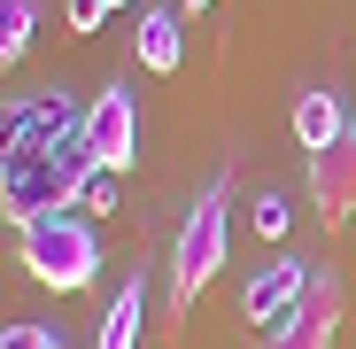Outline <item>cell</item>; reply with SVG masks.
Returning a JSON list of instances; mask_svg holds the SVG:
<instances>
[{
    "label": "cell",
    "mask_w": 356,
    "mask_h": 349,
    "mask_svg": "<svg viewBox=\"0 0 356 349\" xmlns=\"http://www.w3.org/2000/svg\"><path fill=\"white\" fill-rule=\"evenodd\" d=\"M31 31H39V0H0V70L24 63Z\"/></svg>",
    "instance_id": "obj_12"
},
{
    "label": "cell",
    "mask_w": 356,
    "mask_h": 349,
    "mask_svg": "<svg viewBox=\"0 0 356 349\" xmlns=\"http://www.w3.org/2000/svg\"><path fill=\"white\" fill-rule=\"evenodd\" d=\"M78 210H86V217H108V210H116V171L93 163V179L78 187Z\"/></svg>",
    "instance_id": "obj_15"
},
{
    "label": "cell",
    "mask_w": 356,
    "mask_h": 349,
    "mask_svg": "<svg viewBox=\"0 0 356 349\" xmlns=\"http://www.w3.org/2000/svg\"><path fill=\"white\" fill-rule=\"evenodd\" d=\"M170 8H178V16H202V8H217V0H170Z\"/></svg>",
    "instance_id": "obj_17"
},
{
    "label": "cell",
    "mask_w": 356,
    "mask_h": 349,
    "mask_svg": "<svg viewBox=\"0 0 356 349\" xmlns=\"http://www.w3.org/2000/svg\"><path fill=\"white\" fill-rule=\"evenodd\" d=\"M86 179H93V148H86V132H70V140H54L47 155H31L24 171L0 179V210H8L16 233H31L39 217L78 210V187H86Z\"/></svg>",
    "instance_id": "obj_1"
},
{
    "label": "cell",
    "mask_w": 356,
    "mask_h": 349,
    "mask_svg": "<svg viewBox=\"0 0 356 349\" xmlns=\"http://www.w3.org/2000/svg\"><path fill=\"white\" fill-rule=\"evenodd\" d=\"M248 225L264 233V241H286V225H294V202H286L279 187H264V194H256V210H248Z\"/></svg>",
    "instance_id": "obj_13"
},
{
    "label": "cell",
    "mask_w": 356,
    "mask_h": 349,
    "mask_svg": "<svg viewBox=\"0 0 356 349\" xmlns=\"http://www.w3.org/2000/svg\"><path fill=\"white\" fill-rule=\"evenodd\" d=\"M302 295H310V272L294 264V256H271V264H264V272L241 287V318L271 334L279 318H294V311H302Z\"/></svg>",
    "instance_id": "obj_7"
},
{
    "label": "cell",
    "mask_w": 356,
    "mask_h": 349,
    "mask_svg": "<svg viewBox=\"0 0 356 349\" xmlns=\"http://www.w3.org/2000/svg\"><path fill=\"white\" fill-rule=\"evenodd\" d=\"M333 326H341V272H333V264H318V272H310L302 311L279 318V326L264 334V349H333Z\"/></svg>",
    "instance_id": "obj_6"
},
{
    "label": "cell",
    "mask_w": 356,
    "mask_h": 349,
    "mask_svg": "<svg viewBox=\"0 0 356 349\" xmlns=\"http://www.w3.org/2000/svg\"><path fill=\"white\" fill-rule=\"evenodd\" d=\"M140 318H147V287L124 279L116 303H108V318H101V334H93V349H140Z\"/></svg>",
    "instance_id": "obj_11"
},
{
    "label": "cell",
    "mask_w": 356,
    "mask_h": 349,
    "mask_svg": "<svg viewBox=\"0 0 356 349\" xmlns=\"http://www.w3.org/2000/svg\"><path fill=\"white\" fill-rule=\"evenodd\" d=\"M348 132V109H341V93H302V101H294V140H302V155H318V148H333Z\"/></svg>",
    "instance_id": "obj_10"
},
{
    "label": "cell",
    "mask_w": 356,
    "mask_h": 349,
    "mask_svg": "<svg viewBox=\"0 0 356 349\" xmlns=\"http://www.w3.org/2000/svg\"><path fill=\"white\" fill-rule=\"evenodd\" d=\"M78 125H86V116H70L63 93H24V101H8V109H0V179L24 171L31 155H47L54 140H70Z\"/></svg>",
    "instance_id": "obj_4"
},
{
    "label": "cell",
    "mask_w": 356,
    "mask_h": 349,
    "mask_svg": "<svg viewBox=\"0 0 356 349\" xmlns=\"http://www.w3.org/2000/svg\"><path fill=\"white\" fill-rule=\"evenodd\" d=\"M108 8H124V0H108Z\"/></svg>",
    "instance_id": "obj_18"
},
{
    "label": "cell",
    "mask_w": 356,
    "mask_h": 349,
    "mask_svg": "<svg viewBox=\"0 0 356 349\" xmlns=\"http://www.w3.org/2000/svg\"><path fill=\"white\" fill-rule=\"evenodd\" d=\"M16 256H24V272H31L39 287L78 295V287H93V272H101V233L63 210V217H39L24 241H16Z\"/></svg>",
    "instance_id": "obj_3"
},
{
    "label": "cell",
    "mask_w": 356,
    "mask_h": 349,
    "mask_svg": "<svg viewBox=\"0 0 356 349\" xmlns=\"http://www.w3.org/2000/svg\"><path fill=\"white\" fill-rule=\"evenodd\" d=\"M0 349H63V334L39 318H16V326H0Z\"/></svg>",
    "instance_id": "obj_14"
},
{
    "label": "cell",
    "mask_w": 356,
    "mask_h": 349,
    "mask_svg": "<svg viewBox=\"0 0 356 349\" xmlns=\"http://www.w3.org/2000/svg\"><path fill=\"white\" fill-rule=\"evenodd\" d=\"M101 16H108V0H70V31H101Z\"/></svg>",
    "instance_id": "obj_16"
},
{
    "label": "cell",
    "mask_w": 356,
    "mask_h": 349,
    "mask_svg": "<svg viewBox=\"0 0 356 349\" xmlns=\"http://www.w3.org/2000/svg\"><path fill=\"white\" fill-rule=\"evenodd\" d=\"M310 202H318L325 225H348V217H356V125H348L333 148L310 155Z\"/></svg>",
    "instance_id": "obj_8"
},
{
    "label": "cell",
    "mask_w": 356,
    "mask_h": 349,
    "mask_svg": "<svg viewBox=\"0 0 356 349\" xmlns=\"http://www.w3.org/2000/svg\"><path fill=\"white\" fill-rule=\"evenodd\" d=\"M132 54H140V63L147 70H178V63H186V16H178V8H140V24H132Z\"/></svg>",
    "instance_id": "obj_9"
},
{
    "label": "cell",
    "mask_w": 356,
    "mask_h": 349,
    "mask_svg": "<svg viewBox=\"0 0 356 349\" xmlns=\"http://www.w3.org/2000/svg\"><path fill=\"white\" fill-rule=\"evenodd\" d=\"M78 132H86V148H93L101 171H132V155H140V109H132V93L124 86H101Z\"/></svg>",
    "instance_id": "obj_5"
},
{
    "label": "cell",
    "mask_w": 356,
    "mask_h": 349,
    "mask_svg": "<svg viewBox=\"0 0 356 349\" xmlns=\"http://www.w3.org/2000/svg\"><path fill=\"white\" fill-rule=\"evenodd\" d=\"M232 256V225H225V179L194 194L186 225H178V241H170V318H186L202 303V287L225 272Z\"/></svg>",
    "instance_id": "obj_2"
}]
</instances>
